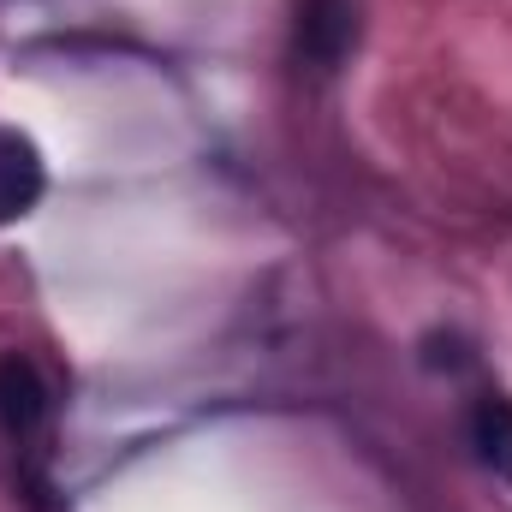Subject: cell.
<instances>
[{"label":"cell","mask_w":512,"mask_h":512,"mask_svg":"<svg viewBox=\"0 0 512 512\" xmlns=\"http://www.w3.org/2000/svg\"><path fill=\"white\" fill-rule=\"evenodd\" d=\"M471 447H477V459L512 483V399L507 393H483L477 399V411H471Z\"/></svg>","instance_id":"4"},{"label":"cell","mask_w":512,"mask_h":512,"mask_svg":"<svg viewBox=\"0 0 512 512\" xmlns=\"http://www.w3.org/2000/svg\"><path fill=\"white\" fill-rule=\"evenodd\" d=\"M54 423V387L36 370V358L24 352H6L0 358V429L18 441V447H36Z\"/></svg>","instance_id":"1"},{"label":"cell","mask_w":512,"mask_h":512,"mask_svg":"<svg viewBox=\"0 0 512 512\" xmlns=\"http://www.w3.org/2000/svg\"><path fill=\"white\" fill-rule=\"evenodd\" d=\"M352 36H358V6L352 0H304V12H298V54L316 72H334L346 60Z\"/></svg>","instance_id":"3"},{"label":"cell","mask_w":512,"mask_h":512,"mask_svg":"<svg viewBox=\"0 0 512 512\" xmlns=\"http://www.w3.org/2000/svg\"><path fill=\"white\" fill-rule=\"evenodd\" d=\"M48 191V167H42V149L24 137V131H0V227L24 221Z\"/></svg>","instance_id":"2"}]
</instances>
